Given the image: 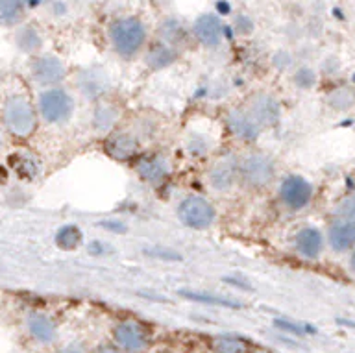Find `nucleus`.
Segmentation results:
<instances>
[{
    "label": "nucleus",
    "instance_id": "obj_30",
    "mask_svg": "<svg viewBox=\"0 0 355 353\" xmlns=\"http://www.w3.org/2000/svg\"><path fill=\"white\" fill-rule=\"evenodd\" d=\"M293 82L298 89L307 91V89H311L316 83V72L309 69V67H300L298 71L294 72Z\"/></svg>",
    "mask_w": 355,
    "mask_h": 353
},
{
    "label": "nucleus",
    "instance_id": "obj_2",
    "mask_svg": "<svg viewBox=\"0 0 355 353\" xmlns=\"http://www.w3.org/2000/svg\"><path fill=\"white\" fill-rule=\"evenodd\" d=\"M107 39L119 58L133 60L146 49L148 28L139 17H121L107 26Z\"/></svg>",
    "mask_w": 355,
    "mask_h": 353
},
{
    "label": "nucleus",
    "instance_id": "obj_7",
    "mask_svg": "<svg viewBox=\"0 0 355 353\" xmlns=\"http://www.w3.org/2000/svg\"><path fill=\"white\" fill-rule=\"evenodd\" d=\"M104 150L111 160L130 163V161H135L141 155L143 143H141V137L133 130H119V128H115L113 132L105 135Z\"/></svg>",
    "mask_w": 355,
    "mask_h": 353
},
{
    "label": "nucleus",
    "instance_id": "obj_5",
    "mask_svg": "<svg viewBox=\"0 0 355 353\" xmlns=\"http://www.w3.org/2000/svg\"><path fill=\"white\" fill-rule=\"evenodd\" d=\"M276 178V165L270 155L263 152H248L239 157V182L248 189L268 187Z\"/></svg>",
    "mask_w": 355,
    "mask_h": 353
},
{
    "label": "nucleus",
    "instance_id": "obj_42",
    "mask_svg": "<svg viewBox=\"0 0 355 353\" xmlns=\"http://www.w3.org/2000/svg\"><path fill=\"white\" fill-rule=\"evenodd\" d=\"M349 266H352V270L355 272V248L354 252H352V257H349Z\"/></svg>",
    "mask_w": 355,
    "mask_h": 353
},
{
    "label": "nucleus",
    "instance_id": "obj_9",
    "mask_svg": "<svg viewBox=\"0 0 355 353\" xmlns=\"http://www.w3.org/2000/svg\"><path fill=\"white\" fill-rule=\"evenodd\" d=\"M244 110L261 130L276 126L282 119V105L270 93H254L246 100Z\"/></svg>",
    "mask_w": 355,
    "mask_h": 353
},
{
    "label": "nucleus",
    "instance_id": "obj_32",
    "mask_svg": "<svg viewBox=\"0 0 355 353\" xmlns=\"http://www.w3.org/2000/svg\"><path fill=\"white\" fill-rule=\"evenodd\" d=\"M274 326H276L277 329H283V332L293 333V335H307V333L315 332L313 327H305V324H294V322L285 320V318H277V320H274Z\"/></svg>",
    "mask_w": 355,
    "mask_h": 353
},
{
    "label": "nucleus",
    "instance_id": "obj_38",
    "mask_svg": "<svg viewBox=\"0 0 355 353\" xmlns=\"http://www.w3.org/2000/svg\"><path fill=\"white\" fill-rule=\"evenodd\" d=\"M49 6L54 17H63L67 15V11H69V6L65 4V0H52Z\"/></svg>",
    "mask_w": 355,
    "mask_h": 353
},
{
    "label": "nucleus",
    "instance_id": "obj_11",
    "mask_svg": "<svg viewBox=\"0 0 355 353\" xmlns=\"http://www.w3.org/2000/svg\"><path fill=\"white\" fill-rule=\"evenodd\" d=\"M191 35L198 41L204 49H218L226 35V26L218 13H202L194 19L191 26Z\"/></svg>",
    "mask_w": 355,
    "mask_h": 353
},
{
    "label": "nucleus",
    "instance_id": "obj_26",
    "mask_svg": "<svg viewBox=\"0 0 355 353\" xmlns=\"http://www.w3.org/2000/svg\"><path fill=\"white\" fill-rule=\"evenodd\" d=\"M213 148V143H211L209 135L205 137L202 132H189L187 137H185V150L189 152V155L193 157H204L207 155Z\"/></svg>",
    "mask_w": 355,
    "mask_h": 353
},
{
    "label": "nucleus",
    "instance_id": "obj_8",
    "mask_svg": "<svg viewBox=\"0 0 355 353\" xmlns=\"http://www.w3.org/2000/svg\"><path fill=\"white\" fill-rule=\"evenodd\" d=\"M133 166H135V174L139 180L152 187L163 185L172 176L171 160L163 154L139 155L137 160L133 161Z\"/></svg>",
    "mask_w": 355,
    "mask_h": 353
},
{
    "label": "nucleus",
    "instance_id": "obj_1",
    "mask_svg": "<svg viewBox=\"0 0 355 353\" xmlns=\"http://www.w3.org/2000/svg\"><path fill=\"white\" fill-rule=\"evenodd\" d=\"M0 122L2 130L11 137H32L39 126V115L35 102L24 93H10L0 104Z\"/></svg>",
    "mask_w": 355,
    "mask_h": 353
},
{
    "label": "nucleus",
    "instance_id": "obj_31",
    "mask_svg": "<svg viewBox=\"0 0 355 353\" xmlns=\"http://www.w3.org/2000/svg\"><path fill=\"white\" fill-rule=\"evenodd\" d=\"M254 21H252V17L246 15V13H237V15L233 17V33L235 35H250V33L254 32Z\"/></svg>",
    "mask_w": 355,
    "mask_h": 353
},
{
    "label": "nucleus",
    "instance_id": "obj_36",
    "mask_svg": "<svg viewBox=\"0 0 355 353\" xmlns=\"http://www.w3.org/2000/svg\"><path fill=\"white\" fill-rule=\"evenodd\" d=\"M272 63H274V67H276L277 71H285V69H288V67L293 65V55L283 50V52H277V54H274V58H272Z\"/></svg>",
    "mask_w": 355,
    "mask_h": 353
},
{
    "label": "nucleus",
    "instance_id": "obj_16",
    "mask_svg": "<svg viewBox=\"0 0 355 353\" xmlns=\"http://www.w3.org/2000/svg\"><path fill=\"white\" fill-rule=\"evenodd\" d=\"M180 55H182V50H178L176 46L163 43V41L157 39L155 43L146 44L143 61L150 71L157 72V71H165V69L174 65V63L180 60Z\"/></svg>",
    "mask_w": 355,
    "mask_h": 353
},
{
    "label": "nucleus",
    "instance_id": "obj_25",
    "mask_svg": "<svg viewBox=\"0 0 355 353\" xmlns=\"http://www.w3.org/2000/svg\"><path fill=\"white\" fill-rule=\"evenodd\" d=\"M83 243V232L76 224H63L55 232L54 244L61 252H74Z\"/></svg>",
    "mask_w": 355,
    "mask_h": 353
},
{
    "label": "nucleus",
    "instance_id": "obj_19",
    "mask_svg": "<svg viewBox=\"0 0 355 353\" xmlns=\"http://www.w3.org/2000/svg\"><path fill=\"white\" fill-rule=\"evenodd\" d=\"M119 121H121L119 105L113 104V102H107V100H98L96 102L93 115H91V126H93L94 132L107 135V133L115 130Z\"/></svg>",
    "mask_w": 355,
    "mask_h": 353
},
{
    "label": "nucleus",
    "instance_id": "obj_22",
    "mask_svg": "<svg viewBox=\"0 0 355 353\" xmlns=\"http://www.w3.org/2000/svg\"><path fill=\"white\" fill-rule=\"evenodd\" d=\"M157 39L163 41V43L176 46L178 50H182L183 46H185V43H187L189 30L183 26L178 19H165V21L159 24Z\"/></svg>",
    "mask_w": 355,
    "mask_h": 353
},
{
    "label": "nucleus",
    "instance_id": "obj_29",
    "mask_svg": "<svg viewBox=\"0 0 355 353\" xmlns=\"http://www.w3.org/2000/svg\"><path fill=\"white\" fill-rule=\"evenodd\" d=\"M327 104L331 105L333 110H348L355 104V93L349 87H338L327 96Z\"/></svg>",
    "mask_w": 355,
    "mask_h": 353
},
{
    "label": "nucleus",
    "instance_id": "obj_28",
    "mask_svg": "<svg viewBox=\"0 0 355 353\" xmlns=\"http://www.w3.org/2000/svg\"><path fill=\"white\" fill-rule=\"evenodd\" d=\"M213 348H215L216 353H246L248 344L244 343L243 338L235 337V335H222V337L215 338Z\"/></svg>",
    "mask_w": 355,
    "mask_h": 353
},
{
    "label": "nucleus",
    "instance_id": "obj_40",
    "mask_svg": "<svg viewBox=\"0 0 355 353\" xmlns=\"http://www.w3.org/2000/svg\"><path fill=\"white\" fill-rule=\"evenodd\" d=\"M94 353H119V350H116L115 346H111V344H102V346L96 348Z\"/></svg>",
    "mask_w": 355,
    "mask_h": 353
},
{
    "label": "nucleus",
    "instance_id": "obj_10",
    "mask_svg": "<svg viewBox=\"0 0 355 353\" xmlns=\"http://www.w3.org/2000/svg\"><path fill=\"white\" fill-rule=\"evenodd\" d=\"M277 196L282 200V204L291 211H300L309 205L313 200V185H311L304 176L293 174L287 176L279 183Z\"/></svg>",
    "mask_w": 355,
    "mask_h": 353
},
{
    "label": "nucleus",
    "instance_id": "obj_6",
    "mask_svg": "<svg viewBox=\"0 0 355 353\" xmlns=\"http://www.w3.org/2000/svg\"><path fill=\"white\" fill-rule=\"evenodd\" d=\"M67 65L60 55L55 54H35L30 60V76L39 87H54L67 80Z\"/></svg>",
    "mask_w": 355,
    "mask_h": 353
},
{
    "label": "nucleus",
    "instance_id": "obj_34",
    "mask_svg": "<svg viewBox=\"0 0 355 353\" xmlns=\"http://www.w3.org/2000/svg\"><path fill=\"white\" fill-rule=\"evenodd\" d=\"M144 254L150 255V257H155V259H163V261H180L182 255L174 252V250L168 248H150L144 250Z\"/></svg>",
    "mask_w": 355,
    "mask_h": 353
},
{
    "label": "nucleus",
    "instance_id": "obj_23",
    "mask_svg": "<svg viewBox=\"0 0 355 353\" xmlns=\"http://www.w3.org/2000/svg\"><path fill=\"white\" fill-rule=\"evenodd\" d=\"M28 0H0V26H19L26 15Z\"/></svg>",
    "mask_w": 355,
    "mask_h": 353
},
{
    "label": "nucleus",
    "instance_id": "obj_24",
    "mask_svg": "<svg viewBox=\"0 0 355 353\" xmlns=\"http://www.w3.org/2000/svg\"><path fill=\"white\" fill-rule=\"evenodd\" d=\"M178 294L183 296L185 300H191V302H196V304L202 305H211V307H226V309H241L243 307L241 302L224 298V296H218V294L213 293H202V291H187V289H183Z\"/></svg>",
    "mask_w": 355,
    "mask_h": 353
},
{
    "label": "nucleus",
    "instance_id": "obj_12",
    "mask_svg": "<svg viewBox=\"0 0 355 353\" xmlns=\"http://www.w3.org/2000/svg\"><path fill=\"white\" fill-rule=\"evenodd\" d=\"M205 182H207L211 191H215V193H230L239 182L237 157L227 155V157H220L218 161H215L205 174Z\"/></svg>",
    "mask_w": 355,
    "mask_h": 353
},
{
    "label": "nucleus",
    "instance_id": "obj_39",
    "mask_svg": "<svg viewBox=\"0 0 355 353\" xmlns=\"http://www.w3.org/2000/svg\"><path fill=\"white\" fill-rule=\"evenodd\" d=\"M60 353H87V352H85L80 344H69V346L61 350Z\"/></svg>",
    "mask_w": 355,
    "mask_h": 353
},
{
    "label": "nucleus",
    "instance_id": "obj_20",
    "mask_svg": "<svg viewBox=\"0 0 355 353\" xmlns=\"http://www.w3.org/2000/svg\"><path fill=\"white\" fill-rule=\"evenodd\" d=\"M294 248L305 259H316L324 250V235L316 227H302L294 237Z\"/></svg>",
    "mask_w": 355,
    "mask_h": 353
},
{
    "label": "nucleus",
    "instance_id": "obj_14",
    "mask_svg": "<svg viewBox=\"0 0 355 353\" xmlns=\"http://www.w3.org/2000/svg\"><path fill=\"white\" fill-rule=\"evenodd\" d=\"M76 87L87 100L98 102L110 91L111 80L105 71H100V69H85V71L78 72Z\"/></svg>",
    "mask_w": 355,
    "mask_h": 353
},
{
    "label": "nucleus",
    "instance_id": "obj_33",
    "mask_svg": "<svg viewBox=\"0 0 355 353\" xmlns=\"http://www.w3.org/2000/svg\"><path fill=\"white\" fill-rule=\"evenodd\" d=\"M335 215L344 221H355V196H348L344 198L335 209Z\"/></svg>",
    "mask_w": 355,
    "mask_h": 353
},
{
    "label": "nucleus",
    "instance_id": "obj_35",
    "mask_svg": "<svg viewBox=\"0 0 355 353\" xmlns=\"http://www.w3.org/2000/svg\"><path fill=\"white\" fill-rule=\"evenodd\" d=\"M100 227H104L105 232H111V233H116V235H122V233L128 232V226L126 222L122 221H115V218H110V221H102L98 224Z\"/></svg>",
    "mask_w": 355,
    "mask_h": 353
},
{
    "label": "nucleus",
    "instance_id": "obj_18",
    "mask_svg": "<svg viewBox=\"0 0 355 353\" xmlns=\"http://www.w3.org/2000/svg\"><path fill=\"white\" fill-rule=\"evenodd\" d=\"M327 244L333 252H348L355 248V221L337 218L327 230Z\"/></svg>",
    "mask_w": 355,
    "mask_h": 353
},
{
    "label": "nucleus",
    "instance_id": "obj_13",
    "mask_svg": "<svg viewBox=\"0 0 355 353\" xmlns=\"http://www.w3.org/2000/svg\"><path fill=\"white\" fill-rule=\"evenodd\" d=\"M116 346L126 353H141L148 348L150 333L144 324L137 320H124L113 332Z\"/></svg>",
    "mask_w": 355,
    "mask_h": 353
},
{
    "label": "nucleus",
    "instance_id": "obj_3",
    "mask_svg": "<svg viewBox=\"0 0 355 353\" xmlns=\"http://www.w3.org/2000/svg\"><path fill=\"white\" fill-rule=\"evenodd\" d=\"M35 110H37L39 121H43L49 126H63L71 121L76 110L74 96L63 85L44 87L37 93L35 98Z\"/></svg>",
    "mask_w": 355,
    "mask_h": 353
},
{
    "label": "nucleus",
    "instance_id": "obj_41",
    "mask_svg": "<svg viewBox=\"0 0 355 353\" xmlns=\"http://www.w3.org/2000/svg\"><path fill=\"white\" fill-rule=\"evenodd\" d=\"M218 11H220L222 15H226V13H230V11H232V6L230 4H226V2H224V4H218Z\"/></svg>",
    "mask_w": 355,
    "mask_h": 353
},
{
    "label": "nucleus",
    "instance_id": "obj_43",
    "mask_svg": "<svg viewBox=\"0 0 355 353\" xmlns=\"http://www.w3.org/2000/svg\"><path fill=\"white\" fill-rule=\"evenodd\" d=\"M2 146H4V130L0 126V150H2Z\"/></svg>",
    "mask_w": 355,
    "mask_h": 353
},
{
    "label": "nucleus",
    "instance_id": "obj_4",
    "mask_svg": "<svg viewBox=\"0 0 355 353\" xmlns=\"http://www.w3.org/2000/svg\"><path fill=\"white\" fill-rule=\"evenodd\" d=\"M178 221L194 232H205L216 222V209L211 200L200 194H189L176 207Z\"/></svg>",
    "mask_w": 355,
    "mask_h": 353
},
{
    "label": "nucleus",
    "instance_id": "obj_21",
    "mask_svg": "<svg viewBox=\"0 0 355 353\" xmlns=\"http://www.w3.org/2000/svg\"><path fill=\"white\" fill-rule=\"evenodd\" d=\"M26 332L39 344L54 343L58 337V327L54 320L43 313H32L26 316Z\"/></svg>",
    "mask_w": 355,
    "mask_h": 353
},
{
    "label": "nucleus",
    "instance_id": "obj_37",
    "mask_svg": "<svg viewBox=\"0 0 355 353\" xmlns=\"http://www.w3.org/2000/svg\"><path fill=\"white\" fill-rule=\"evenodd\" d=\"M107 250H111V246L107 243H104V241H91L87 246V252L91 255H105Z\"/></svg>",
    "mask_w": 355,
    "mask_h": 353
},
{
    "label": "nucleus",
    "instance_id": "obj_17",
    "mask_svg": "<svg viewBox=\"0 0 355 353\" xmlns=\"http://www.w3.org/2000/svg\"><path fill=\"white\" fill-rule=\"evenodd\" d=\"M13 44L21 54L35 55L41 52L44 44L43 33L35 24L32 22H21L19 26L13 30Z\"/></svg>",
    "mask_w": 355,
    "mask_h": 353
},
{
    "label": "nucleus",
    "instance_id": "obj_15",
    "mask_svg": "<svg viewBox=\"0 0 355 353\" xmlns=\"http://www.w3.org/2000/svg\"><path fill=\"white\" fill-rule=\"evenodd\" d=\"M226 128L233 137L244 143H255L261 135V128L255 124L244 107H232L227 111Z\"/></svg>",
    "mask_w": 355,
    "mask_h": 353
},
{
    "label": "nucleus",
    "instance_id": "obj_27",
    "mask_svg": "<svg viewBox=\"0 0 355 353\" xmlns=\"http://www.w3.org/2000/svg\"><path fill=\"white\" fill-rule=\"evenodd\" d=\"M11 166L17 176L22 180H33L39 174V161L30 154H17Z\"/></svg>",
    "mask_w": 355,
    "mask_h": 353
}]
</instances>
